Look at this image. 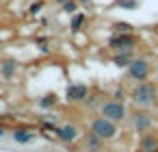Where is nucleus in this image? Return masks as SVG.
<instances>
[{
    "instance_id": "f257e3e1",
    "label": "nucleus",
    "mask_w": 158,
    "mask_h": 152,
    "mask_svg": "<svg viewBox=\"0 0 158 152\" xmlns=\"http://www.w3.org/2000/svg\"><path fill=\"white\" fill-rule=\"evenodd\" d=\"M130 98H132V102H134L139 109H149V106H154V104L158 102V89H156L152 83L141 80V83H136V87L130 91Z\"/></svg>"
},
{
    "instance_id": "f03ea898",
    "label": "nucleus",
    "mask_w": 158,
    "mask_h": 152,
    "mask_svg": "<svg viewBox=\"0 0 158 152\" xmlns=\"http://www.w3.org/2000/svg\"><path fill=\"white\" fill-rule=\"evenodd\" d=\"M100 115L106 117V119H110V122H115V124H119V122H123L128 117V109H126V104L121 100L113 98V100H106L100 106Z\"/></svg>"
},
{
    "instance_id": "7ed1b4c3",
    "label": "nucleus",
    "mask_w": 158,
    "mask_h": 152,
    "mask_svg": "<svg viewBox=\"0 0 158 152\" xmlns=\"http://www.w3.org/2000/svg\"><path fill=\"white\" fill-rule=\"evenodd\" d=\"M139 39L134 33H115L108 41V48L115 50V52H132L136 48Z\"/></svg>"
},
{
    "instance_id": "20e7f679",
    "label": "nucleus",
    "mask_w": 158,
    "mask_h": 152,
    "mask_svg": "<svg viewBox=\"0 0 158 152\" xmlns=\"http://www.w3.org/2000/svg\"><path fill=\"white\" fill-rule=\"evenodd\" d=\"M89 130H91V132H95L98 137H102L104 141L115 139V137H117V132H119L117 124H115V122H110V119H106V117H102V115H100V117H95V119L91 122Z\"/></svg>"
},
{
    "instance_id": "39448f33",
    "label": "nucleus",
    "mask_w": 158,
    "mask_h": 152,
    "mask_svg": "<svg viewBox=\"0 0 158 152\" xmlns=\"http://www.w3.org/2000/svg\"><path fill=\"white\" fill-rule=\"evenodd\" d=\"M126 70H128V78H130V80L141 83V80H147V76H149V70H152V67H149L147 57H134Z\"/></svg>"
},
{
    "instance_id": "423d86ee",
    "label": "nucleus",
    "mask_w": 158,
    "mask_h": 152,
    "mask_svg": "<svg viewBox=\"0 0 158 152\" xmlns=\"http://www.w3.org/2000/svg\"><path fill=\"white\" fill-rule=\"evenodd\" d=\"M89 93H91V89H89V85H85V83H72V85H67V89H65V98H67L69 102H85Z\"/></svg>"
},
{
    "instance_id": "0eeeda50",
    "label": "nucleus",
    "mask_w": 158,
    "mask_h": 152,
    "mask_svg": "<svg viewBox=\"0 0 158 152\" xmlns=\"http://www.w3.org/2000/svg\"><path fill=\"white\" fill-rule=\"evenodd\" d=\"M132 128H134L139 135L147 132V130L152 128V115H149L145 109H141V111L132 113Z\"/></svg>"
},
{
    "instance_id": "6e6552de",
    "label": "nucleus",
    "mask_w": 158,
    "mask_h": 152,
    "mask_svg": "<svg viewBox=\"0 0 158 152\" xmlns=\"http://www.w3.org/2000/svg\"><path fill=\"white\" fill-rule=\"evenodd\" d=\"M54 132H56V137H59L63 143H72V141H76V139H78V128H76L74 124L56 126V128H54Z\"/></svg>"
},
{
    "instance_id": "1a4fd4ad",
    "label": "nucleus",
    "mask_w": 158,
    "mask_h": 152,
    "mask_svg": "<svg viewBox=\"0 0 158 152\" xmlns=\"http://www.w3.org/2000/svg\"><path fill=\"white\" fill-rule=\"evenodd\" d=\"M82 150H87V152H100V150H104V139L89 130L82 137Z\"/></svg>"
},
{
    "instance_id": "9d476101",
    "label": "nucleus",
    "mask_w": 158,
    "mask_h": 152,
    "mask_svg": "<svg viewBox=\"0 0 158 152\" xmlns=\"http://www.w3.org/2000/svg\"><path fill=\"white\" fill-rule=\"evenodd\" d=\"M18 61L15 59H5L2 63H0V76H2L5 80H13L15 74H18Z\"/></svg>"
},
{
    "instance_id": "9b49d317",
    "label": "nucleus",
    "mask_w": 158,
    "mask_h": 152,
    "mask_svg": "<svg viewBox=\"0 0 158 152\" xmlns=\"http://www.w3.org/2000/svg\"><path fill=\"white\" fill-rule=\"evenodd\" d=\"M156 150H158V139H156V135L143 132V137L139 139V152H156Z\"/></svg>"
},
{
    "instance_id": "f8f14e48",
    "label": "nucleus",
    "mask_w": 158,
    "mask_h": 152,
    "mask_svg": "<svg viewBox=\"0 0 158 152\" xmlns=\"http://www.w3.org/2000/svg\"><path fill=\"white\" fill-rule=\"evenodd\" d=\"M13 139L18 143H31V141H35V130H31V128H18L13 132Z\"/></svg>"
},
{
    "instance_id": "ddd939ff",
    "label": "nucleus",
    "mask_w": 158,
    "mask_h": 152,
    "mask_svg": "<svg viewBox=\"0 0 158 152\" xmlns=\"http://www.w3.org/2000/svg\"><path fill=\"white\" fill-rule=\"evenodd\" d=\"M132 61V52H115L113 54V63L117 67H128Z\"/></svg>"
},
{
    "instance_id": "4468645a",
    "label": "nucleus",
    "mask_w": 158,
    "mask_h": 152,
    "mask_svg": "<svg viewBox=\"0 0 158 152\" xmlns=\"http://www.w3.org/2000/svg\"><path fill=\"white\" fill-rule=\"evenodd\" d=\"M56 102H59V98H56L54 93H46V96L39 98V106H41V109H52Z\"/></svg>"
},
{
    "instance_id": "2eb2a0df",
    "label": "nucleus",
    "mask_w": 158,
    "mask_h": 152,
    "mask_svg": "<svg viewBox=\"0 0 158 152\" xmlns=\"http://www.w3.org/2000/svg\"><path fill=\"white\" fill-rule=\"evenodd\" d=\"M85 22H87V15H85V13H76L74 20H72V24H69V26H72V33H78Z\"/></svg>"
},
{
    "instance_id": "dca6fc26",
    "label": "nucleus",
    "mask_w": 158,
    "mask_h": 152,
    "mask_svg": "<svg viewBox=\"0 0 158 152\" xmlns=\"http://www.w3.org/2000/svg\"><path fill=\"white\" fill-rule=\"evenodd\" d=\"M61 7H63L65 13H76V9L80 7V2H78V0H67V2H63Z\"/></svg>"
},
{
    "instance_id": "f3484780",
    "label": "nucleus",
    "mask_w": 158,
    "mask_h": 152,
    "mask_svg": "<svg viewBox=\"0 0 158 152\" xmlns=\"http://www.w3.org/2000/svg\"><path fill=\"white\" fill-rule=\"evenodd\" d=\"M117 7L132 11V9H136V7H139V0H117Z\"/></svg>"
},
{
    "instance_id": "a211bd4d",
    "label": "nucleus",
    "mask_w": 158,
    "mask_h": 152,
    "mask_svg": "<svg viewBox=\"0 0 158 152\" xmlns=\"http://www.w3.org/2000/svg\"><path fill=\"white\" fill-rule=\"evenodd\" d=\"M113 28H115V33H132V26L128 22H115Z\"/></svg>"
},
{
    "instance_id": "6ab92c4d",
    "label": "nucleus",
    "mask_w": 158,
    "mask_h": 152,
    "mask_svg": "<svg viewBox=\"0 0 158 152\" xmlns=\"http://www.w3.org/2000/svg\"><path fill=\"white\" fill-rule=\"evenodd\" d=\"M37 46H39L41 52H50V46H48V39H46V37H39V39H37Z\"/></svg>"
},
{
    "instance_id": "aec40b11",
    "label": "nucleus",
    "mask_w": 158,
    "mask_h": 152,
    "mask_svg": "<svg viewBox=\"0 0 158 152\" xmlns=\"http://www.w3.org/2000/svg\"><path fill=\"white\" fill-rule=\"evenodd\" d=\"M41 7H44L41 2H33V5L28 7V13H31V15H37V13L41 11Z\"/></svg>"
},
{
    "instance_id": "412c9836",
    "label": "nucleus",
    "mask_w": 158,
    "mask_h": 152,
    "mask_svg": "<svg viewBox=\"0 0 158 152\" xmlns=\"http://www.w3.org/2000/svg\"><path fill=\"white\" fill-rule=\"evenodd\" d=\"M113 98H115V100H121V102H123V98H126V91H123V89H117Z\"/></svg>"
},
{
    "instance_id": "4be33fe9",
    "label": "nucleus",
    "mask_w": 158,
    "mask_h": 152,
    "mask_svg": "<svg viewBox=\"0 0 158 152\" xmlns=\"http://www.w3.org/2000/svg\"><path fill=\"white\" fill-rule=\"evenodd\" d=\"M78 2H80V5H91L93 0H78Z\"/></svg>"
},
{
    "instance_id": "5701e85b",
    "label": "nucleus",
    "mask_w": 158,
    "mask_h": 152,
    "mask_svg": "<svg viewBox=\"0 0 158 152\" xmlns=\"http://www.w3.org/2000/svg\"><path fill=\"white\" fill-rule=\"evenodd\" d=\"M5 130H7V128H5L2 124H0V137H2V135H5Z\"/></svg>"
},
{
    "instance_id": "b1692460",
    "label": "nucleus",
    "mask_w": 158,
    "mask_h": 152,
    "mask_svg": "<svg viewBox=\"0 0 158 152\" xmlns=\"http://www.w3.org/2000/svg\"><path fill=\"white\" fill-rule=\"evenodd\" d=\"M54 2H59V5H63V2H67V0H54Z\"/></svg>"
},
{
    "instance_id": "393cba45",
    "label": "nucleus",
    "mask_w": 158,
    "mask_h": 152,
    "mask_svg": "<svg viewBox=\"0 0 158 152\" xmlns=\"http://www.w3.org/2000/svg\"><path fill=\"white\" fill-rule=\"evenodd\" d=\"M2 48H5V41H2V39H0V50H2Z\"/></svg>"
},
{
    "instance_id": "a878e982",
    "label": "nucleus",
    "mask_w": 158,
    "mask_h": 152,
    "mask_svg": "<svg viewBox=\"0 0 158 152\" xmlns=\"http://www.w3.org/2000/svg\"><path fill=\"white\" fill-rule=\"evenodd\" d=\"M156 72H158V67H156Z\"/></svg>"
},
{
    "instance_id": "bb28decb",
    "label": "nucleus",
    "mask_w": 158,
    "mask_h": 152,
    "mask_svg": "<svg viewBox=\"0 0 158 152\" xmlns=\"http://www.w3.org/2000/svg\"><path fill=\"white\" fill-rule=\"evenodd\" d=\"M156 152H158V150H156Z\"/></svg>"
}]
</instances>
